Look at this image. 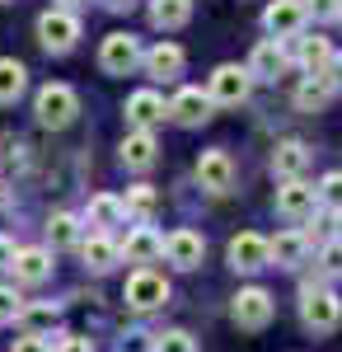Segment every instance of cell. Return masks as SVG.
Here are the masks:
<instances>
[{
    "mask_svg": "<svg viewBox=\"0 0 342 352\" xmlns=\"http://www.w3.org/2000/svg\"><path fill=\"white\" fill-rule=\"evenodd\" d=\"M10 263H14V244L0 235V268H10Z\"/></svg>",
    "mask_w": 342,
    "mask_h": 352,
    "instance_id": "obj_39",
    "label": "cell"
},
{
    "mask_svg": "<svg viewBox=\"0 0 342 352\" xmlns=\"http://www.w3.org/2000/svg\"><path fill=\"white\" fill-rule=\"evenodd\" d=\"M272 296H267L263 287H244V292H235V300H230V315H235L239 329H267L272 324Z\"/></svg>",
    "mask_w": 342,
    "mask_h": 352,
    "instance_id": "obj_7",
    "label": "cell"
},
{
    "mask_svg": "<svg viewBox=\"0 0 342 352\" xmlns=\"http://www.w3.org/2000/svg\"><path fill=\"white\" fill-rule=\"evenodd\" d=\"M225 258H230V268H235V272H263L267 263H272L267 235H258V230L235 235V240H230V249H225Z\"/></svg>",
    "mask_w": 342,
    "mask_h": 352,
    "instance_id": "obj_6",
    "label": "cell"
},
{
    "mask_svg": "<svg viewBox=\"0 0 342 352\" xmlns=\"http://www.w3.org/2000/svg\"><path fill=\"white\" fill-rule=\"evenodd\" d=\"M164 258L174 263V268H202V258H207V240L197 235V230H174V235H164Z\"/></svg>",
    "mask_w": 342,
    "mask_h": 352,
    "instance_id": "obj_11",
    "label": "cell"
},
{
    "mask_svg": "<svg viewBox=\"0 0 342 352\" xmlns=\"http://www.w3.org/2000/svg\"><path fill=\"white\" fill-rule=\"evenodd\" d=\"M249 89H253V76H249V66H235V61L216 66L211 80H207L211 104H225V109H239V104L249 99Z\"/></svg>",
    "mask_w": 342,
    "mask_h": 352,
    "instance_id": "obj_3",
    "label": "cell"
},
{
    "mask_svg": "<svg viewBox=\"0 0 342 352\" xmlns=\"http://www.w3.org/2000/svg\"><path fill=\"white\" fill-rule=\"evenodd\" d=\"M328 99H333V85L323 80V76H305V80L295 85V109L300 113H319Z\"/></svg>",
    "mask_w": 342,
    "mask_h": 352,
    "instance_id": "obj_25",
    "label": "cell"
},
{
    "mask_svg": "<svg viewBox=\"0 0 342 352\" xmlns=\"http://www.w3.org/2000/svg\"><path fill=\"white\" fill-rule=\"evenodd\" d=\"M10 352H52V343L43 338V333H24V338H14Z\"/></svg>",
    "mask_w": 342,
    "mask_h": 352,
    "instance_id": "obj_36",
    "label": "cell"
},
{
    "mask_svg": "<svg viewBox=\"0 0 342 352\" xmlns=\"http://www.w3.org/2000/svg\"><path fill=\"white\" fill-rule=\"evenodd\" d=\"M164 118H169V104L159 99L155 89H136L132 99H127V122L141 127V132H150L155 122H164Z\"/></svg>",
    "mask_w": 342,
    "mask_h": 352,
    "instance_id": "obj_17",
    "label": "cell"
},
{
    "mask_svg": "<svg viewBox=\"0 0 342 352\" xmlns=\"http://www.w3.org/2000/svg\"><path fill=\"white\" fill-rule=\"evenodd\" d=\"M52 352H94V338H84V333H56Z\"/></svg>",
    "mask_w": 342,
    "mask_h": 352,
    "instance_id": "obj_35",
    "label": "cell"
},
{
    "mask_svg": "<svg viewBox=\"0 0 342 352\" xmlns=\"http://www.w3.org/2000/svg\"><path fill=\"white\" fill-rule=\"evenodd\" d=\"M76 5H84V0H61V10H76Z\"/></svg>",
    "mask_w": 342,
    "mask_h": 352,
    "instance_id": "obj_41",
    "label": "cell"
},
{
    "mask_svg": "<svg viewBox=\"0 0 342 352\" xmlns=\"http://www.w3.org/2000/svg\"><path fill=\"white\" fill-rule=\"evenodd\" d=\"M267 249H272L277 268H300L305 254H310V240H305V230H282L277 240H267Z\"/></svg>",
    "mask_w": 342,
    "mask_h": 352,
    "instance_id": "obj_22",
    "label": "cell"
},
{
    "mask_svg": "<svg viewBox=\"0 0 342 352\" xmlns=\"http://www.w3.org/2000/svg\"><path fill=\"white\" fill-rule=\"evenodd\" d=\"M122 217H127V207H122V197H113V192H99V197L84 207V221H89V226H99V230L122 226Z\"/></svg>",
    "mask_w": 342,
    "mask_h": 352,
    "instance_id": "obj_24",
    "label": "cell"
},
{
    "mask_svg": "<svg viewBox=\"0 0 342 352\" xmlns=\"http://www.w3.org/2000/svg\"><path fill=\"white\" fill-rule=\"evenodd\" d=\"M14 282H28V287H38V282H47L52 277V254L47 249H14Z\"/></svg>",
    "mask_w": 342,
    "mask_h": 352,
    "instance_id": "obj_18",
    "label": "cell"
},
{
    "mask_svg": "<svg viewBox=\"0 0 342 352\" xmlns=\"http://www.w3.org/2000/svg\"><path fill=\"white\" fill-rule=\"evenodd\" d=\"M282 71H286V52H282V43H277V38L258 43L253 56H249V76H253V80H277Z\"/></svg>",
    "mask_w": 342,
    "mask_h": 352,
    "instance_id": "obj_21",
    "label": "cell"
},
{
    "mask_svg": "<svg viewBox=\"0 0 342 352\" xmlns=\"http://www.w3.org/2000/svg\"><path fill=\"white\" fill-rule=\"evenodd\" d=\"M328 56H333V43H328V38H300V52H295V61L305 66V76H323Z\"/></svg>",
    "mask_w": 342,
    "mask_h": 352,
    "instance_id": "obj_27",
    "label": "cell"
},
{
    "mask_svg": "<svg viewBox=\"0 0 342 352\" xmlns=\"http://www.w3.org/2000/svg\"><path fill=\"white\" fill-rule=\"evenodd\" d=\"M305 169H310V146H305L300 136L277 141V151H272V174H277V179H300Z\"/></svg>",
    "mask_w": 342,
    "mask_h": 352,
    "instance_id": "obj_16",
    "label": "cell"
},
{
    "mask_svg": "<svg viewBox=\"0 0 342 352\" xmlns=\"http://www.w3.org/2000/svg\"><path fill=\"white\" fill-rule=\"evenodd\" d=\"M305 10H310L315 19H338V14H342V0H305Z\"/></svg>",
    "mask_w": 342,
    "mask_h": 352,
    "instance_id": "obj_37",
    "label": "cell"
},
{
    "mask_svg": "<svg viewBox=\"0 0 342 352\" xmlns=\"http://www.w3.org/2000/svg\"><path fill=\"white\" fill-rule=\"evenodd\" d=\"M108 10H127V5H132V0H104Z\"/></svg>",
    "mask_w": 342,
    "mask_h": 352,
    "instance_id": "obj_40",
    "label": "cell"
},
{
    "mask_svg": "<svg viewBox=\"0 0 342 352\" xmlns=\"http://www.w3.org/2000/svg\"><path fill=\"white\" fill-rule=\"evenodd\" d=\"M338 240H342V221H338Z\"/></svg>",
    "mask_w": 342,
    "mask_h": 352,
    "instance_id": "obj_42",
    "label": "cell"
},
{
    "mask_svg": "<svg viewBox=\"0 0 342 352\" xmlns=\"http://www.w3.org/2000/svg\"><path fill=\"white\" fill-rule=\"evenodd\" d=\"M24 85H28L24 61H14V56H0V104H14V99L24 94Z\"/></svg>",
    "mask_w": 342,
    "mask_h": 352,
    "instance_id": "obj_28",
    "label": "cell"
},
{
    "mask_svg": "<svg viewBox=\"0 0 342 352\" xmlns=\"http://www.w3.org/2000/svg\"><path fill=\"white\" fill-rule=\"evenodd\" d=\"M323 80L333 85V89H342V56H338V52L328 56V66H323Z\"/></svg>",
    "mask_w": 342,
    "mask_h": 352,
    "instance_id": "obj_38",
    "label": "cell"
},
{
    "mask_svg": "<svg viewBox=\"0 0 342 352\" xmlns=\"http://www.w3.org/2000/svg\"><path fill=\"white\" fill-rule=\"evenodd\" d=\"M76 235H80V226H76V217H71V212H56V217L47 221V240H52V249L76 244Z\"/></svg>",
    "mask_w": 342,
    "mask_h": 352,
    "instance_id": "obj_30",
    "label": "cell"
},
{
    "mask_svg": "<svg viewBox=\"0 0 342 352\" xmlns=\"http://www.w3.org/2000/svg\"><path fill=\"white\" fill-rule=\"evenodd\" d=\"M319 272H328V277H342V240H328L319 249Z\"/></svg>",
    "mask_w": 342,
    "mask_h": 352,
    "instance_id": "obj_34",
    "label": "cell"
},
{
    "mask_svg": "<svg viewBox=\"0 0 342 352\" xmlns=\"http://www.w3.org/2000/svg\"><path fill=\"white\" fill-rule=\"evenodd\" d=\"M169 118H174L179 127H202L211 118V94L207 89H192V85L179 89V94L169 99Z\"/></svg>",
    "mask_w": 342,
    "mask_h": 352,
    "instance_id": "obj_13",
    "label": "cell"
},
{
    "mask_svg": "<svg viewBox=\"0 0 342 352\" xmlns=\"http://www.w3.org/2000/svg\"><path fill=\"white\" fill-rule=\"evenodd\" d=\"M122 207H127V217H136L141 226H150V217H155V207H159V192L150 188V184H132L127 197H122Z\"/></svg>",
    "mask_w": 342,
    "mask_h": 352,
    "instance_id": "obj_26",
    "label": "cell"
},
{
    "mask_svg": "<svg viewBox=\"0 0 342 352\" xmlns=\"http://www.w3.org/2000/svg\"><path fill=\"white\" fill-rule=\"evenodd\" d=\"M155 160H159L155 132H141V127H132V132L122 136V164H127V169H150Z\"/></svg>",
    "mask_w": 342,
    "mask_h": 352,
    "instance_id": "obj_20",
    "label": "cell"
},
{
    "mask_svg": "<svg viewBox=\"0 0 342 352\" xmlns=\"http://www.w3.org/2000/svg\"><path fill=\"white\" fill-rule=\"evenodd\" d=\"M122 249V258L127 263H155V258H164V235H159L155 226H136L132 235H127V244H117Z\"/></svg>",
    "mask_w": 342,
    "mask_h": 352,
    "instance_id": "obj_14",
    "label": "cell"
},
{
    "mask_svg": "<svg viewBox=\"0 0 342 352\" xmlns=\"http://www.w3.org/2000/svg\"><path fill=\"white\" fill-rule=\"evenodd\" d=\"M310 19V10H305V0H272L263 10V28L282 43V38H300V28Z\"/></svg>",
    "mask_w": 342,
    "mask_h": 352,
    "instance_id": "obj_9",
    "label": "cell"
},
{
    "mask_svg": "<svg viewBox=\"0 0 342 352\" xmlns=\"http://www.w3.org/2000/svg\"><path fill=\"white\" fill-rule=\"evenodd\" d=\"M80 38V19L71 10H47L43 19H38V43L47 47V52H71Z\"/></svg>",
    "mask_w": 342,
    "mask_h": 352,
    "instance_id": "obj_8",
    "label": "cell"
},
{
    "mask_svg": "<svg viewBox=\"0 0 342 352\" xmlns=\"http://www.w3.org/2000/svg\"><path fill=\"white\" fill-rule=\"evenodd\" d=\"M122 300L132 305V310H159L164 300H169V282L159 277L155 268H136L132 277H127V287H122Z\"/></svg>",
    "mask_w": 342,
    "mask_h": 352,
    "instance_id": "obj_4",
    "label": "cell"
},
{
    "mask_svg": "<svg viewBox=\"0 0 342 352\" xmlns=\"http://www.w3.org/2000/svg\"><path fill=\"white\" fill-rule=\"evenodd\" d=\"M80 258H84V268H89V272H108V268H117L122 249L108 240V230H94L89 240H80Z\"/></svg>",
    "mask_w": 342,
    "mask_h": 352,
    "instance_id": "obj_19",
    "label": "cell"
},
{
    "mask_svg": "<svg viewBox=\"0 0 342 352\" xmlns=\"http://www.w3.org/2000/svg\"><path fill=\"white\" fill-rule=\"evenodd\" d=\"M141 38L136 33H108L104 47H99V66H104L108 76H132L136 66H141Z\"/></svg>",
    "mask_w": 342,
    "mask_h": 352,
    "instance_id": "obj_5",
    "label": "cell"
},
{
    "mask_svg": "<svg viewBox=\"0 0 342 352\" xmlns=\"http://www.w3.org/2000/svg\"><path fill=\"white\" fill-rule=\"evenodd\" d=\"M33 113H38L43 127H52V132H56V127H71V122H76L80 99H76L71 85H43L38 99H33Z\"/></svg>",
    "mask_w": 342,
    "mask_h": 352,
    "instance_id": "obj_2",
    "label": "cell"
},
{
    "mask_svg": "<svg viewBox=\"0 0 342 352\" xmlns=\"http://www.w3.org/2000/svg\"><path fill=\"white\" fill-rule=\"evenodd\" d=\"M319 202L333 207V212H342V169L323 174V184H319Z\"/></svg>",
    "mask_w": 342,
    "mask_h": 352,
    "instance_id": "obj_33",
    "label": "cell"
},
{
    "mask_svg": "<svg viewBox=\"0 0 342 352\" xmlns=\"http://www.w3.org/2000/svg\"><path fill=\"white\" fill-rule=\"evenodd\" d=\"M155 352H197V338L183 333V329H169V333L155 338Z\"/></svg>",
    "mask_w": 342,
    "mask_h": 352,
    "instance_id": "obj_32",
    "label": "cell"
},
{
    "mask_svg": "<svg viewBox=\"0 0 342 352\" xmlns=\"http://www.w3.org/2000/svg\"><path fill=\"white\" fill-rule=\"evenodd\" d=\"M61 320V305L56 300H24V310H19V320L14 324H24V333H43L47 338V329Z\"/></svg>",
    "mask_w": 342,
    "mask_h": 352,
    "instance_id": "obj_23",
    "label": "cell"
},
{
    "mask_svg": "<svg viewBox=\"0 0 342 352\" xmlns=\"http://www.w3.org/2000/svg\"><path fill=\"white\" fill-rule=\"evenodd\" d=\"M183 47L179 43H155L150 52L141 56V66H146V76L150 80H174V76H183Z\"/></svg>",
    "mask_w": 342,
    "mask_h": 352,
    "instance_id": "obj_15",
    "label": "cell"
},
{
    "mask_svg": "<svg viewBox=\"0 0 342 352\" xmlns=\"http://www.w3.org/2000/svg\"><path fill=\"white\" fill-rule=\"evenodd\" d=\"M187 0H150V24L155 28H183L187 24Z\"/></svg>",
    "mask_w": 342,
    "mask_h": 352,
    "instance_id": "obj_29",
    "label": "cell"
},
{
    "mask_svg": "<svg viewBox=\"0 0 342 352\" xmlns=\"http://www.w3.org/2000/svg\"><path fill=\"white\" fill-rule=\"evenodd\" d=\"M319 207V188H310L305 179H282L277 188V212L286 221H310Z\"/></svg>",
    "mask_w": 342,
    "mask_h": 352,
    "instance_id": "obj_10",
    "label": "cell"
},
{
    "mask_svg": "<svg viewBox=\"0 0 342 352\" xmlns=\"http://www.w3.org/2000/svg\"><path fill=\"white\" fill-rule=\"evenodd\" d=\"M197 184L207 192H230L235 188V160L225 155V151H202V160H197Z\"/></svg>",
    "mask_w": 342,
    "mask_h": 352,
    "instance_id": "obj_12",
    "label": "cell"
},
{
    "mask_svg": "<svg viewBox=\"0 0 342 352\" xmlns=\"http://www.w3.org/2000/svg\"><path fill=\"white\" fill-rule=\"evenodd\" d=\"M300 320H305V329H315V333H333L342 324L338 292H328L323 282H305L300 287Z\"/></svg>",
    "mask_w": 342,
    "mask_h": 352,
    "instance_id": "obj_1",
    "label": "cell"
},
{
    "mask_svg": "<svg viewBox=\"0 0 342 352\" xmlns=\"http://www.w3.org/2000/svg\"><path fill=\"white\" fill-rule=\"evenodd\" d=\"M0 5H5V0H0Z\"/></svg>",
    "mask_w": 342,
    "mask_h": 352,
    "instance_id": "obj_43",
    "label": "cell"
},
{
    "mask_svg": "<svg viewBox=\"0 0 342 352\" xmlns=\"http://www.w3.org/2000/svg\"><path fill=\"white\" fill-rule=\"evenodd\" d=\"M19 310H24V296H19V287L0 282V324H14V320H19Z\"/></svg>",
    "mask_w": 342,
    "mask_h": 352,
    "instance_id": "obj_31",
    "label": "cell"
}]
</instances>
